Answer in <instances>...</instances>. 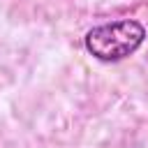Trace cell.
<instances>
[{
  "label": "cell",
  "mask_w": 148,
  "mask_h": 148,
  "mask_svg": "<svg viewBox=\"0 0 148 148\" xmlns=\"http://www.w3.org/2000/svg\"><path fill=\"white\" fill-rule=\"evenodd\" d=\"M146 39V28L134 18H120L95 25L86 32V51L102 62H118L132 56Z\"/></svg>",
  "instance_id": "6da1fadb"
}]
</instances>
